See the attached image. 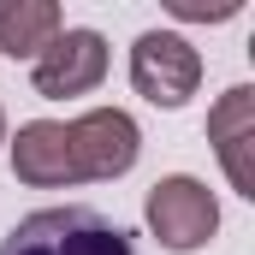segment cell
Returning <instances> with one entry per match:
<instances>
[{
  "label": "cell",
  "instance_id": "1",
  "mask_svg": "<svg viewBox=\"0 0 255 255\" xmlns=\"http://www.w3.org/2000/svg\"><path fill=\"white\" fill-rule=\"evenodd\" d=\"M0 255H136L125 226H113L101 208L65 202V208H36L24 214L6 238Z\"/></svg>",
  "mask_w": 255,
  "mask_h": 255
},
{
  "label": "cell",
  "instance_id": "2",
  "mask_svg": "<svg viewBox=\"0 0 255 255\" xmlns=\"http://www.w3.org/2000/svg\"><path fill=\"white\" fill-rule=\"evenodd\" d=\"M142 154V130L125 107H95L65 125V172L71 184L83 178H125Z\"/></svg>",
  "mask_w": 255,
  "mask_h": 255
},
{
  "label": "cell",
  "instance_id": "3",
  "mask_svg": "<svg viewBox=\"0 0 255 255\" xmlns=\"http://www.w3.org/2000/svg\"><path fill=\"white\" fill-rule=\"evenodd\" d=\"M142 220H148V232L166 244V250H202L214 232H220V202L214 190L190 178V172H172V178H160L148 202H142Z\"/></svg>",
  "mask_w": 255,
  "mask_h": 255
},
{
  "label": "cell",
  "instance_id": "4",
  "mask_svg": "<svg viewBox=\"0 0 255 255\" xmlns=\"http://www.w3.org/2000/svg\"><path fill=\"white\" fill-rule=\"evenodd\" d=\"M202 83V54L178 30H142L130 48V89L154 107H184Z\"/></svg>",
  "mask_w": 255,
  "mask_h": 255
},
{
  "label": "cell",
  "instance_id": "5",
  "mask_svg": "<svg viewBox=\"0 0 255 255\" xmlns=\"http://www.w3.org/2000/svg\"><path fill=\"white\" fill-rule=\"evenodd\" d=\"M107 77V42L101 30H60L36 60H30V83L36 95L65 101V95H89Z\"/></svg>",
  "mask_w": 255,
  "mask_h": 255
},
{
  "label": "cell",
  "instance_id": "6",
  "mask_svg": "<svg viewBox=\"0 0 255 255\" xmlns=\"http://www.w3.org/2000/svg\"><path fill=\"white\" fill-rule=\"evenodd\" d=\"M208 142L232 178L238 196H255V89L232 83L214 107H208Z\"/></svg>",
  "mask_w": 255,
  "mask_h": 255
},
{
  "label": "cell",
  "instance_id": "7",
  "mask_svg": "<svg viewBox=\"0 0 255 255\" xmlns=\"http://www.w3.org/2000/svg\"><path fill=\"white\" fill-rule=\"evenodd\" d=\"M54 36H60L54 0H0V54L6 60H36Z\"/></svg>",
  "mask_w": 255,
  "mask_h": 255
},
{
  "label": "cell",
  "instance_id": "8",
  "mask_svg": "<svg viewBox=\"0 0 255 255\" xmlns=\"http://www.w3.org/2000/svg\"><path fill=\"white\" fill-rule=\"evenodd\" d=\"M172 12H178V18H208V24H220V18L238 12V0H220V6H184V0H172Z\"/></svg>",
  "mask_w": 255,
  "mask_h": 255
},
{
  "label": "cell",
  "instance_id": "9",
  "mask_svg": "<svg viewBox=\"0 0 255 255\" xmlns=\"http://www.w3.org/2000/svg\"><path fill=\"white\" fill-rule=\"evenodd\" d=\"M0 142H6V107H0Z\"/></svg>",
  "mask_w": 255,
  "mask_h": 255
}]
</instances>
